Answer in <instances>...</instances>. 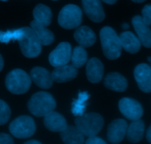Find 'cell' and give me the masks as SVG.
Wrapping results in <instances>:
<instances>
[{
  "label": "cell",
  "mask_w": 151,
  "mask_h": 144,
  "mask_svg": "<svg viewBox=\"0 0 151 144\" xmlns=\"http://www.w3.org/2000/svg\"><path fill=\"white\" fill-rule=\"evenodd\" d=\"M16 40L19 42L22 54L25 57L29 59L36 58L41 53V44L31 27H24L18 29Z\"/></svg>",
  "instance_id": "cell-1"
},
{
  "label": "cell",
  "mask_w": 151,
  "mask_h": 144,
  "mask_svg": "<svg viewBox=\"0 0 151 144\" xmlns=\"http://www.w3.org/2000/svg\"><path fill=\"white\" fill-rule=\"evenodd\" d=\"M103 54L110 60H115L120 57L122 46L119 35L111 27H104L100 32Z\"/></svg>",
  "instance_id": "cell-2"
},
{
  "label": "cell",
  "mask_w": 151,
  "mask_h": 144,
  "mask_svg": "<svg viewBox=\"0 0 151 144\" xmlns=\"http://www.w3.org/2000/svg\"><path fill=\"white\" fill-rule=\"evenodd\" d=\"M75 127L85 137L97 135L103 129L104 119L96 112H88L77 116L75 119Z\"/></svg>",
  "instance_id": "cell-3"
},
{
  "label": "cell",
  "mask_w": 151,
  "mask_h": 144,
  "mask_svg": "<svg viewBox=\"0 0 151 144\" xmlns=\"http://www.w3.org/2000/svg\"><path fill=\"white\" fill-rule=\"evenodd\" d=\"M27 107L34 116L44 117L55 109L56 102L49 93L38 92L30 98Z\"/></svg>",
  "instance_id": "cell-4"
},
{
  "label": "cell",
  "mask_w": 151,
  "mask_h": 144,
  "mask_svg": "<svg viewBox=\"0 0 151 144\" xmlns=\"http://www.w3.org/2000/svg\"><path fill=\"white\" fill-rule=\"evenodd\" d=\"M31 83L30 76L21 69L10 71L5 78V86L7 90L15 95L26 93L30 87Z\"/></svg>",
  "instance_id": "cell-5"
},
{
  "label": "cell",
  "mask_w": 151,
  "mask_h": 144,
  "mask_svg": "<svg viewBox=\"0 0 151 144\" xmlns=\"http://www.w3.org/2000/svg\"><path fill=\"white\" fill-rule=\"evenodd\" d=\"M36 130L35 123L32 118L22 115L10 123L9 130L10 134L19 139H27L32 137Z\"/></svg>",
  "instance_id": "cell-6"
},
{
  "label": "cell",
  "mask_w": 151,
  "mask_h": 144,
  "mask_svg": "<svg viewBox=\"0 0 151 144\" xmlns=\"http://www.w3.org/2000/svg\"><path fill=\"white\" fill-rule=\"evenodd\" d=\"M82 16V10L78 6L67 4L59 13L58 24L64 29H75L81 25Z\"/></svg>",
  "instance_id": "cell-7"
},
{
  "label": "cell",
  "mask_w": 151,
  "mask_h": 144,
  "mask_svg": "<svg viewBox=\"0 0 151 144\" xmlns=\"http://www.w3.org/2000/svg\"><path fill=\"white\" fill-rule=\"evenodd\" d=\"M121 113L130 121L140 119L143 115V108L139 101L130 98H123L119 102Z\"/></svg>",
  "instance_id": "cell-8"
},
{
  "label": "cell",
  "mask_w": 151,
  "mask_h": 144,
  "mask_svg": "<svg viewBox=\"0 0 151 144\" xmlns=\"http://www.w3.org/2000/svg\"><path fill=\"white\" fill-rule=\"evenodd\" d=\"M72 47L69 43L61 42L49 56V62L54 67L67 64L71 60Z\"/></svg>",
  "instance_id": "cell-9"
},
{
  "label": "cell",
  "mask_w": 151,
  "mask_h": 144,
  "mask_svg": "<svg viewBox=\"0 0 151 144\" xmlns=\"http://www.w3.org/2000/svg\"><path fill=\"white\" fill-rule=\"evenodd\" d=\"M134 78L140 90L151 93V67L147 64H140L134 69Z\"/></svg>",
  "instance_id": "cell-10"
},
{
  "label": "cell",
  "mask_w": 151,
  "mask_h": 144,
  "mask_svg": "<svg viewBox=\"0 0 151 144\" xmlns=\"http://www.w3.org/2000/svg\"><path fill=\"white\" fill-rule=\"evenodd\" d=\"M128 123L124 119H116L109 125L107 138L111 143H119L126 135Z\"/></svg>",
  "instance_id": "cell-11"
},
{
  "label": "cell",
  "mask_w": 151,
  "mask_h": 144,
  "mask_svg": "<svg viewBox=\"0 0 151 144\" xmlns=\"http://www.w3.org/2000/svg\"><path fill=\"white\" fill-rule=\"evenodd\" d=\"M83 8L90 20L98 23L106 17L104 10L100 0H81Z\"/></svg>",
  "instance_id": "cell-12"
},
{
  "label": "cell",
  "mask_w": 151,
  "mask_h": 144,
  "mask_svg": "<svg viewBox=\"0 0 151 144\" xmlns=\"http://www.w3.org/2000/svg\"><path fill=\"white\" fill-rule=\"evenodd\" d=\"M132 25L137 32L141 44L147 48H151V29L146 25L141 16H135L132 19Z\"/></svg>",
  "instance_id": "cell-13"
},
{
  "label": "cell",
  "mask_w": 151,
  "mask_h": 144,
  "mask_svg": "<svg viewBox=\"0 0 151 144\" xmlns=\"http://www.w3.org/2000/svg\"><path fill=\"white\" fill-rule=\"evenodd\" d=\"M29 75L34 84L40 88L47 90L52 86L53 81L51 73L45 68L41 67H33L31 69Z\"/></svg>",
  "instance_id": "cell-14"
},
{
  "label": "cell",
  "mask_w": 151,
  "mask_h": 144,
  "mask_svg": "<svg viewBox=\"0 0 151 144\" xmlns=\"http://www.w3.org/2000/svg\"><path fill=\"white\" fill-rule=\"evenodd\" d=\"M78 74V68L73 65L66 64L57 67L52 72L51 76L52 81L56 83H65L73 80Z\"/></svg>",
  "instance_id": "cell-15"
},
{
  "label": "cell",
  "mask_w": 151,
  "mask_h": 144,
  "mask_svg": "<svg viewBox=\"0 0 151 144\" xmlns=\"http://www.w3.org/2000/svg\"><path fill=\"white\" fill-rule=\"evenodd\" d=\"M44 124L47 130L53 132H60L68 126L64 117L54 110L44 116Z\"/></svg>",
  "instance_id": "cell-16"
},
{
  "label": "cell",
  "mask_w": 151,
  "mask_h": 144,
  "mask_svg": "<svg viewBox=\"0 0 151 144\" xmlns=\"http://www.w3.org/2000/svg\"><path fill=\"white\" fill-rule=\"evenodd\" d=\"M86 76L88 81L93 84L100 82L104 73V67L101 61L97 58H91L88 61L86 65Z\"/></svg>",
  "instance_id": "cell-17"
},
{
  "label": "cell",
  "mask_w": 151,
  "mask_h": 144,
  "mask_svg": "<svg viewBox=\"0 0 151 144\" xmlns=\"http://www.w3.org/2000/svg\"><path fill=\"white\" fill-rule=\"evenodd\" d=\"M74 38L78 44L84 48L91 47L97 40L94 32L88 26L77 27L74 33Z\"/></svg>",
  "instance_id": "cell-18"
},
{
  "label": "cell",
  "mask_w": 151,
  "mask_h": 144,
  "mask_svg": "<svg viewBox=\"0 0 151 144\" xmlns=\"http://www.w3.org/2000/svg\"><path fill=\"white\" fill-rule=\"evenodd\" d=\"M104 86L109 90L115 92H124L128 87L127 79L118 72H110L104 78Z\"/></svg>",
  "instance_id": "cell-19"
},
{
  "label": "cell",
  "mask_w": 151,
  "mask_h": 144,
  "mask_svg": "<svg viewBox=\"0 0 151 144\" xmlns=\"http://www.w3.org/2000/svg\"><path fill=\"white\" fill-rule=\"evenodd\" d=\"M119 37L122 48L125 51L131 54H135L139 51L142 44L139 39L132 32L125 31L122 33Z\"/></svg>",
  "instance_id": "cell-20"
},
{
  "label": "cell",
  "mask_w": 151,
  "mask_h": 144,
  "mask_svg": "<svg viewBox=\"0 0 151 144\" xmlns=\"http://www.w3.org/2000/svg\"><path fill=\"white\" fill-rule=\"evenodd\" d=\"M126 132L127 140L132 143L141 141L145 134V123L142 120L138 119L132 121Z\"/></svg>",
  "instance_id": "cell-21"
},
{
  "label": "cell",
  "mask_w": 151,
  "mask_h": 144,
  "mask_svg": "<svg viewBox=\"0 0 151 144\" xmlns=\"http://www.w3.org/2000/svg\"><path fill=\"white\" fill-rule=\"evenodd\" d=\"M30 27L35 32V35H36L38 39L39 40L41 45H50L54 42V34L51 30L47 29L45 26L33 20L30 23Z\"/></svg>",
  "instance_id": "cell-22"
},
{
  "label": "cell",
  "mask_w": 151,
  "mask_h": 144,
  "mask_svg": "<svg viewBox=\"0 0 151 144\" xmlns=\"http://www.w3.org/2000/svg\"><path fill=\"white\" fill-rule=\"evenodd\" d=\"M60 135L64 143L81 144L85 143V136L74 126H67L66 130L60 132Z\"/></svg>",
  "instance_id": "cell-23"
},
{
  "label": "cell",
  "mask_w": 151,
  "mask_h": 144,
  "mask_svg": "<svg viewBox=\"0 0 151 144\" xmlns=\"http://www.w3.org/2000/svg\"><path fill=\"white\" fill-rule=\"evenodd\" d=\"M34 20L38 23L47 27L52 22V11L49 7L42 4H38L33 10Z\"/></svg>",
  "instance_id": "cell-24"
},
{
  "label": "cell",
  "mask_w": 151,
  "mask_h": 144,
  "mask_svg": "<svg viewBox=\"0 0 151 144\" xmlns=\"http://www.w3.org/2000/svg\"><path fill=\"white\" fill-rule=\"evenodd\" d=\"M88 53L84 47L78 46L74 49L71 56L72 64L76 68H81L83 67L87 62Z\"/></svg>",
  "instance_id": "cell-25"
},
{
  "label": "cell",
  "mask_w": 151,
  "mask_h": 144,
  "mask_svg": "<svg viewBox=\"0 0 151 144\" xmlns=\"http://www.w3.org/2000/svg\"><path fill=\"white\" fill-rule=\"evenodd\" d=\"M89 98V95L86 93V92H83V93H80L79 96L77 100L72 103V112L75 116H80V115H83L84 110L86 105L85 104L86 101Z\"/></svg>",
  "instance_id": "cell-26"
},
{
  "label": "cell",
  "mask_w": 151,
  "mask_h": 144,
  "mask_svg": "<svg viewBox=\"0 0 151 144\" xmlns=\"http://www.w3.org/2000/svg\"><path fill=\"white\" fill-rule=\"evenodd\" d=\"M11 115L10 107L4 101L0 100V126L8 122Z\"/></svg>",
  "instance_id": "cell-27"
},
{
  "label": "cell",
  "mask_w": 151,
  "mask_h": 144,
  "mask_svg": "<svg viewBox=\"0 0 151 144\" xmlns=\"http://www.w3.org/2000/svg\"><path fill=\"white\" fill-rule=\"evenodd\" d=\"M143 21L146 25L151 26V4H147L144 6L142 10Z\"/></svg>",
  "instance_id": "cell-28"
},
{
  "label": "cell",
  "mask_w": 151,
  "mask_h": 144,
  "mask_svg": "<svg viewBox=\"0 0 151 144\" xmlns=\"http://www.w3.org/2000/svg\"><path fill=\"white\" fill-rule=\"evenodd\" d=\"M14 143L13 138L8 134L0 133V144H13Z\"/></svg>",
  "instance_id": "cell-29"
},
{
  "label": "cell",
  "mask_w": 151,
  "mask_h": 144,
  "mask_svg": "<svg viewBox=\"0 0 151 144\" xmlns=\"http://www.w3.org/2000/svg\"><path fill=\"white\" fill-rule=\"evenodd\" d=\"M85 143L86 144H106V142L100 137L94 135L88 137Z\"/></svg>",
  "instance_id": "cell-30"
},
{
  "label": "cell",
  "mask_w": 151,
  "mask_h": 144,
  "mask_svg": "<svg viewBox=\"0 0 151 144\" xmlns=\"http://www.w3.org/2000/svg\"><path fill=\"white\" fill-rule=\"evenodd\" d=\"M146 139L148 141V143H151V125L147 130V133H146Z\"/></svg>",
  "instance_id": "cell-31"
},
{
  "label": "cell",
  "mask_w": 151,
  "mask_h": 144,
  "mask_svg": "<svg viewBox=\"0 0 151 144\" xmlns=\"http://www.w3.org/2000/svg\"><path fill=\"white\" fill-rule=\"evenodd\" d=\"M3 67H4V60H3L2 56L0 54V72L2 70Z\"/></svg>",
  "instance_id": "cell-32"
},
{
  "label": "cell",
  "mask_w": 151,
  "mask_h": 144,
  "mask_svg": "<svg viewBox=\"0 0 151 144\" xmlns=\"http://www.w3.org/2000/svg\"><path fill=\"white\" fill-rule=\"evenodd\" d=\"M103 1H104L105 3H107L109 4H114L116 2L117 0H102Z\"/></svg>",
  "instance_id": "cell-33"
},
{
  "label": "cell",
  "mask_w": 151,
  "mask_h": 144,
  "mask_svg": "<svg viewBox=\"0 0 151 144\" xmlns=\"http://www.w3.org/2000/svg\"><path fill=\"white\" fill-rule=\"evenodd\" d=\"M25 143L26 144H40L39 141H38V140H28V141L25 142Z\"/></svg>",
  "instance_id": "cell-34"
},
{
  "label": "cell",
  "mask_w": 151,
  "mask_h": 144,
  "mask_svg": "<svg viewBox=\"0 0 151 144\" xmlns=\"http://www.w3.org/2000/svg\"><path fill=\"white\" fill-rule=\"evenodd\" d=\"M131 1H133L134 2L136 3H142L144 2V1H145L146 0H131Z\"/></svg>",
  "instance_id": "cell-35"
},
{
  "label": "cell",
  "mask_w": 151,
  "mask_h": 144,
  "mask_svg": "<svg viewBox=\"0 0 151 144\" xmlns=\"http://www.w3.org/2000/svg\"><path fill=\"white\" fill-rule=\"evenodd\" d=\"M128 27H129V25H128V24L125 23L122 25V28H123V29H128Z\"/></svg>",
  "instance_id": "cell-36"
},
{
  "label": "cell",
  "mask_w": 151,
  "mask_h": 144,
  "mask_svg": "<svg viewBox=\"0 0 151 144\" xmlns=\"http://www.w3.org/2000/svg\"><path fill=\"white\" fill-rule=\"evenodd\" d=\"M147 60H148L150 62H151V56H149V57L147 58Z\"/></svg>",
  "instance_id": "cell-37"
},
{
  "label": "cell",
  "mask_w": 151,
  "mask_h": 144,
  "mask_svg": "<svg viewBox=\"0 0 151 144\" xmlns=\"http://www.w3.org/2000/svg\"><path fill=\"white\" fill-rule=\"evenodd\" d=\"M1 1H7V0H1Z\"/></svg>",
  "instance_id": "cell-38"
},
{
  "label": "cell",
  "mask_w": 151,
  "mask_h": 144,
  "mask_svg": "<svg viewBox=\"0 0 151 144\" xmlns=\"http://www.w3.org/2000/svg\"><path fill=\"white\" fill-rule=\"evenodd\" d=\"M53 1H57V0H53Z\"/></svg>",
  "instance_id": "cell-39"
},
{
  "label": "cell",
  "mask_w": 151,
  "mask_h": 144,
  "mask_svg": "<svg viewBox=\"0 0 151 144\" xmlns=\"http://www.w3.org/2000/svg\"><path fill=\"white\" fill-rule=\"evenodd\" d=\"M150 67H151V62H150Z\"/></svg>",
  "instance_id": "cell-40"
}]
</instances>
